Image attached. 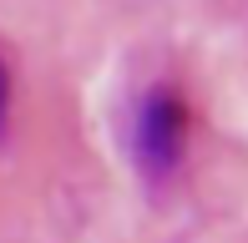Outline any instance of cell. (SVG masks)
Instances as JSON below:
<instances>
[{"label":"cell","mask_w":248,"mask_h":243,"mask_svg":"<svg viewBox=\"0 0 248 243\" xmlns=\"http://www.w3.org/2000/svg\"><path fill=\"white\" fill-rule=\"evenodd\" d=\"M187 147V106L172 86H152L132 112V162L147 182H167Z\"/></svg>","instance_id":"1"},{"label":"cell","mask_w":248,"mask_h":243,"mask_svg":"<svg viewBox=\"0 0 248 243\" xmlns=\"http://www.w3.org/2000/svg\"><path fill=\"white\" fill-rule=\"evenodd\" d=\"M5 117H10V76H5V61H0V132H5Z\"/></svg>","instance_id":"2"}]
</instances>
